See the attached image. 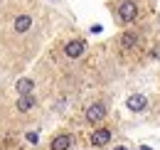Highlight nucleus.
<instances>
[{
	"label": "nucleus",
	"mask_w": 160,
	"mask_h": 150,
	"mask_svg": "<svg viewBox=\"0 0 160 150\" xmlns=\"http://www.w3.org/2000/svg\"><path fill=\"white\" fill-rule=\"evenodd\" d=\"M113 150H128V148H126V145H118V148H113Z\"/></svg>",
	"instance_id": "obj_11"
},
{
	"label": "nucleus",
	"mask_w": 160,
	"mask_h": 150,
	"mask_svg": "<svg viewBox=\"0 0 160 150\" xmlns=\"http://www.w3.org/2000/svg\"><path fill=\"white\" fill-rule=\"evenodd\" d=\"M32 89H35L32 79H20V81L15 84V91H18L20 96H25V94H32Z\"/></svg>",
	"instance_id": "obj_10"
},
{
	"label": "nucleus",
	"mask_w": 160,
	"mask_h": 150,
	"mask_svg": "<svg viewBox=\"0 0 160 150\" xmlns=\"http://www.w3.org/2000/svg\"><path fill=\"white\" fill-rule=\"evenodd\" d=\"M140 15V8L136 0H121L118 5H116V22L118 25H131V22H136Z\"/></svg>",
	"instance_id": "obj_1"
},
{
	"label": "nucleus",
	"mask_w": 160,
	"mask_h": 150,
	"mask_svg": "<svg viewBox=\"0 0 160 150\" xmlns=\"http://www.w3.org/2000/svg\"><path fill=\"white\" fill-rule=\"evenodd\" d=\"M111 128H106V126H99L96 131L91 133V145L94 148H106L108 143H111Z\"/></svg>",
	"instance_id": "obj_3"
},
{
	"label": "nucleus",
	"mask_w": 160,
	"mask_h": 150,
	"mask_svg": "<svg viewBox=\"0 0 160 150\" xmlns=\"http://www.w3.org/2000/svg\"><path fill=\"white\" fill-rule=\"evenodd\" d=\"M126 106H128V111L140 113V111H145V108H148V98H145L143 94H131L128 98H126Z\"/></svg>",
	"instance_id": "obj_7"
},
{
	"label": "nucleus",
	"mask_w": 160,
	"mask_h": 150,
	"mask_svg": "<svg viewBox=\"0 0 160 150\" xmlns=\"http://www.w3.org/2000/svg\"><path fill=\"white\" fill-rule=\"evenodd\" d=\"M84 52H86V42L84 39H72V42L64 44V57L67 59H79Z\"/></svg>",
	"instance_id": "obj_5"
},
{
	"label": "nucleus",
	"mask_w": 160,
	"mask_h": 150,
	"mask_svg": "<svg viewBox=\"0 0 160 150\" xmlns=\"http://www.w3.org/2000/svg\"><path fill=\"white\" fill-rule=\"evenodd\" d=\"M12 30H15V35H27V32L32 30V15H30V12L18 15L15 22H12Z\"/></svg>",
	"instance_id": "obj_6"
},
{
	"label": "nucleus",
	"mask_w": 160,
	"mask_h": 150,
	"mask_svg": "<svg viewBox=\"0 0 160 150\" xmlns=\"http://www.w3.org/2000/svg\"><path fill=\"white\" fill-rule=\"evenodd\" d=\"M138 42H140V35L136 30H128V32L121 35V49H123V52H131V49L138 47Z\"/></svg>",
	"instance_id": "obj_8"
},
{
	"label": "nucleus",
	"mask_w": 160,
	"mask_h": 150,
	"mask_svg": "<svg viewBox=\"0 0 160 150\" xmlns=\"http://www.w3.org/2000/svg\"><path fill=\"white\" fill-rule=\"evenodd\" d=\"M35 103H37V101H35V96H32V94H25V96H18L15 108H18L20 113H30L32 108H35Z\"/></svg>",
	"instance_id": "obj_9"
},
{
	"label": "nucleus",
	"mask_w": 160,
	"mask_h": 150,
	"mask_svg": "<svg viewBox=\"0 0 160 150\" xmlns=\"http://www.w3.org/2000/svg\"><path fill=\"white\" fill-rule=\"evenodd\" d=\"M74 145V135L72 133H57L49 140V150H72Z\"/></svg>",
	"instance_id": "obj_4"
},
{
	"label": "nucleus",
	"mask_w": 160,
	"mask_h": 150,
	"mask_svg": "<svg viewBox=\"0 0 160 150\" xmlns=\"http://www.w3.org/2000/svg\"><path fill=\"white\" fill-rule=\"evenodd\" d=\"M106 116H108V108H106L103 101H94V103H89V106H86V113H84L86 123H91V126H99Z\"/></svg>",
	"instance_id": "obj_2"
}]
</instances>
